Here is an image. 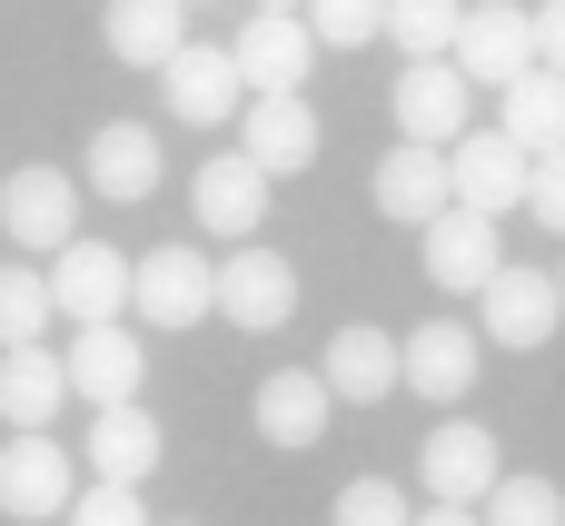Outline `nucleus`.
<instances>
[{
    "label": "nucleus",
    "mask_w": 565,
    "mask_h": 526,
    "mask_svg": "<svg viewBox=\"0 0 565 526\" xmlns=\"http://www.w3.org/2000/svg\"><path fill=\"white\" fill-rule=\"evenodd\" d=\"M79 457H89V477H99V487H139V477H159L169 438H159V418H149V408H99V418H89V438H79Z\"/></svg>",
    "instance_id": "15"
},
{
    "label": "nucleus",
    "mask_w": 565,
    "mask_h": 526,
    "mask_svg": "<svg viewBox=\"0 0 565 526\" xmlns=\"http://www.w3.org/2000/svg\"><path fill=\"white\" fill-rule=\"evenodd\" d=\"M397 388H417L427 408H457V398L477 388V328H457V318L407 328V338H397Z\"/></svg>",
    "instance_id": "13"
},
{
    "label": "nucleus",
    "mask_w": 565,
    "mask_h": 526,
    "mask_svg": "<svg viewBox=\"0 0 565 526\" xmlns=\"http://www.w3.org/2000/svg\"><path fill=\"white\" fill-rule=\"evenodd\" d=\"M60 378H70L79 408H139L149 348H139V328H79V338L60 348Z\"/></svg>",
    "instance_id": "10"
},
{
    "label": "nucleus",
    "mask_w": 565,
    "mask_h": 526,
    "mask_svg": "<svg viewBox=\"0 0 565 526\" xmlns=\"http://www.w3.org/2000/svg\"><path fill=\"white\" fill-rule=\"evenodd\" d=\"M536 70L565 80V0H536Z\"/></svg>",
    "instance_id": "33"
},
{
    "label": "nucleus",
    "mask_w": 565,
    "mask_h": 526,
    "mask_svg": "<svg viewBox=\"0 0 565 526\" xmlns=\"http://www.w3.org/2000/svg\"><path fill=\"white\" fill-rule=\"evenodd\" d=\"M526 209H536V219L565 239V149H546V159L526 169Z\"/></svg>",
    "instance_id": "32"
},
{
    "label": "nucleus",
    "mask_w": 565,
    "mask_h": 526,
    "mask_svg": "<svg viewBox=\"0 0 565 526\" xmlns=\"http://www.w3.org/2000/svg\"><path fill=\"white\" fill-rule=\"evenodd\" d=\"M477 526H565V487L556 477H497V497L477 507Z\"/></svg>",
    "instance_id": "27"
},
{
    "label": "nucleus",
    "mask_w": 565,
    "mask_h": 526,
    "mask_svg": "<svg viewBox=\"0 0 565 526\" xmlns=\"http://www.w3.org/2000/svg\"><path fill=\"white\" fill-rule=\"evenodd\" d=\"M79 179H89L99 199H149V189H159V129H149V119H109V129L89 139Z\"/></svg>",
    "instance_id": "21"
},
{
    "label": "nucleus",
    "mask_w": 565,
    "mask_h": 526,
    "mask_svg": "<svg viewBox=\"0 0 565 526\" xmlns=\"http://www.w3.org/2000/svg\"><path fill=\"white\" fill-rule=\"evenodd\" d=\"M526 149L507 139V129H467L457 149H447V189H457V209H477V219H507V209H526Z\"/></svg>",
    "instance_id": "8"
},
{
    "label": "nucleus",
    "mask_w": 565,
    "mask_h": 526,
    "mask_svg": "<svg viewBox=\"0 0 565 526\" xmlns=\"http://www.w3.org/2000/svg\"><path fill=\"white\" fill-rule=\"evenodd\" d=\"M228 60H238V90H248V99H278V90H298V80H308L318 40H308V20H298V10H248V20H238V40H228Z\"/></svg>",
    "instance_id": "6"
},
{
    "label": "nucleus",
    "mask_w": 565,
    "mask_h": 526,
    "mask_svg": "<svg viewBox=\"0 0 565 526\" xmlns=\"http://www.w3.org/2000/svg\"><path fill=\"white\" fill-rule=\"evenodd\" d=\"M377 209H387V219H407V229L447 219V209H457V189H447V149H417V139H397V149L377 159Z\"/></svg>",
    "instance_id": "19"
},
{
    "label": "nucleus",
    "mask_w": 565,
    "mask_h": 526,
    "mask_svg": "<svg viewBox=\"0 0 565 526\" xmlns=\"http://www.w3.org/2000/svg\"><path fill=\"white\" fill-rule=\"evenodd\" d=\"M298 20H308L318 50H367V40L387 30V0H308Z\"/></svg>",
    "instance_id": "29"
},
{
    "label": "nucleus",
    "mask_w": 565,
    "mask_h": 526,
    "mask_svg": "<svg viewBox=\"0 0 565 526\" xmlns=\"http://www.w3.org/2000/svg\"><path fill=\"white\" fill-rule=\"evenodd\" d=\"M417 526H477V507H417Z\"/></svg>",
    "instance_id": "34"
},
{
    "label": "nucleus",
    "mask_w": 565,
    "mask_h": 526,
    "mask_svg": "<svg viewBox=\"0 0 565 526\" xmlns=\"http://www.w3.org/2000/svg\"><path fill=\"white\" fill-rule=\"evenodd\" d=\"M497 477H507V457H497V438H487L477 418H437V428H427V448H417V487H427L437 507H487Z\"/></svg>",
    "instance_id": "4"
},
{
    "label": "nucleus",
    "mask_w": 565,
    "mask_h": 526,
    "mask_svg": "<svg viewBox=\"0 0 565 526\" xmlns=\"http://www.w3.org/2000/svg\"><path fill=\"white\" fill-rule=\"evenodd\" d=\"M209 278H218V288H209V308H218L228 328H248V338H268V328H288V318H298V269H288L278 249H228Z\"/></svg>",
    "instance_id": "3"
},
{
    "label": "nucleus",
    "mask_w": 565,
    "mask_h": 526,
    "mask_svg": "<svg viewBox=\"0 0 565 526\" xmlns=\"http://www.w3.org/2000/svg\"><path fill=\"white\" fill-rule=\"evenodd\" d=\"M328 418H338V398H328L318 368H278V378H258V438H268V448H318Z\"/></svg>",
    "instance_id": "20"
},
{
    "label": "nucleus",
    "mask_w": 565,
    "mask_h": 526,
    "mask_svg": "<svg viewBox=\"0 0 565 526\" xmlns=\"http://www.w3.org/2000/svg\"><path fill=\"white\" fill-rule=\"evenodd\" d=\"M189 209H199V229H209V239L248 249V239H258V219H268V169H258L248 149H209V159H199V179H189Z\"/></svg>",
    "instance_id": "5"
},
{
    "label": "nucleus",
    "mask_w": 565,
    "mask_h": 526,
    "mask_svg": "<svg viewBox=\"0 0 565 526\" xmlns=\"http://www.w3.org/2000/svg\"><path fill=\"white\" fill-rule=\"evenodd\" d=\"M40 278H50V318H70V328H119V308H129V259L109 239H70Z\"/></svg>",
    "instance_id": "2"
},
{
    "label": "nucleus",
    "mask_w": 565,
    "mask_h": 526,
    "mask_svg": "<svg viewBox=\"0 0 565 526\" xmlns=\"http://www.w3.org/2000/svg\"><path fill=\"white\" fill-rule=\"evenodd\" d=\"M60 398H70L60 348H0V418H10L20 438H40V428L60 418Z\"/></svg>",
    "instance_id": "24"
},
{
    "label": "nucleus",
    "mask_w": 565,
    "mask_h": 526,
    "mask_svg": "<svg viewBox=\"0 0 565 526\" xmlns=\"http://www.w3.org/2000/svg\"><path fill=\"white\" fill-rule=\"evenodd\" d=\"M556 318H565V298H556L546 269H497V278L477 288V328H487L497 348H546Z\"/></svg>",
    "instance_id": "14"
},
{
    "label": "nucleus",
    "mask_w": 565,
    "mask_h": 526,
    "mask_svg": "<svg viewBox=\"0 0 565 526\" xmlns=\"http://www.w3.org/2000/svg\"><path fill=\"white\" fill-rule=\"evenodd\" d=\"M328 526H417V507H407L397 477H348L338 507H328Z\"/></svg>",
    "instance_id": "30"
},
{
    "label": "nucleus",
    "mask_w": 565,
    "mask_h": 526,
    "mask_svg": "<svg viewBox=\"0 0 565 526\" xmlns=\"http://www.w3.org/2000/svg\"><path fill=\"white\" fill-rule=\"evenodd\" d=\"M40 328H50V278L0 269V348H40Z\"/></svg>",
    "instance_id": "28"
},
{
    "label": "nucleus",
    "mask_w": 565,
    "mask_h": 526,
    "mask_svg": "<svg viewBox=\"0 0 565 526\" xmlns=\"http://www.w3.org/2000/svg\"><path fill=\"white\" fill-rule=\"evenodd\" d=\"M318 378H328V398L377 408V398L397 388V328H338L328 358H318Z\"/></svg>",
    "instance_id": "22"
},
{
    "label": "nucleus",
    "mask_w": 565,
    "mask_h": 526,
    "mask_svg": "<svg viewBox=\"0 0 565 526\" xmlns=\"http://www.w3.org/2000/svg\"><path fill=\"white\" fill-rule=\"evenodd\" d=\"M159 90H169V119H189V129L238 119V60H228V50H209V40H189V50L159 70Z\"/></svg>",
    "instance_id": "16"
},
{
    "label": "nucleus",
    "mask_w": 565,
    "mask_h": 526,
    "mask_svg": "<svg viewBox=\"0 0 565 526\" xmlns=\"http://www.w3.org/2000/svg\"><path fill=\"white\" fill-rule=\"evenodd\" d=\"M209 259L199 249H149V259H129V308L149 318V328H199L209 318Z\"/></svg>",
    "instance_id": "12"
},
{
    "label": "nucleus",
    "mask_w": 565,
    "mask_h": 526,
    "mask_svg": "<svg viewBox=\"0 0 565 526\" xmlns=\"http://www.w3.org/2000/svg\"><path fill=\"white\" fill-rule=\"evenodd\" d=\"M70 526H149V507H139V487H79Z\"/></svg>",
    "instance_id": "31"
},
{
    "label": "nucleus",
    "mask_w": 565,
    "mask_h": 526,
    "mask_svg": "<svg viewBox=\"0 0 565 526\" xmlns=\"http://www.w3.org/2000/svg\"><path fill=\"white\" fill-rule=\"evenodd\" d=\"M99 30H109V50H119L129 70H169V60L189 50V0H109Z\"/></svg>",
    "instance_id": "23"
},
{
    "label": "nucleus",
    "mask_w": 565,
    "mask_h": 526,
    "mask_svg": "<svg viewBox=\"0 0 565 526\" xmlns=\"http://www.w3.org/2000/svg\"><path fill=\"white\" fill-rule=\"evenodd\" d=\"M497 269H507V249H497V219H477V209H447V219H427V278H437V288L477 298Z\"/></svg>",
    "instance_id": "18"
},
{
    "label": "nucleus",
    "mask_w": 565,
    "mask_h": 526,
    "mask_svg": "<svg viewBox=\"0 0 565 526\" xmlns=\"http://www.w3.org/2000/svg\"><path fill=\"white\" fill-rule=\"evenodd\" d=\"M238 149H248L268 179H288V169H308V159H318V109H308L298 90L248 99V109H238Z\"/></svg>",
    "instance_id": "17"
},
{
    "label": "nucleus",
    "mask_w": 565,
    "mask_h": 526,
    "mask_svg": "<svg viewBox=\"0 0 565 526\" xmlns=\"http://www.w3.org/2000/svg\"><path fill=\"white\" fill-rule=\"evenodd\" d=\"M70 497H79V467H70V448L50 428L0 448V517L40 526V517H70Z\"/></svg>",
    "instance_id": "11"
},
{
    "label": "nucleus",
    "mask_w": 565,
    "mask_h": 526,
    "mask_svg": "<svg viewBox=\"0 0 565 526\" xmlns=\"http://www.w3.org/2000/svg\"><path fill=\"white\" fill-rule=\"evenodd\" d=\"M457 80L467 90H516L526 70H536V10H516V0H477L467 20H457Z\"/></svg>",
    "instance_id": "1"
},
{
    "label": "nucleus",
    "mask_w": 565,
    "mask_h": 526,
    "mask_svg": "<svg viewBox=\"0 0 565 526\" xmlns=\"http://www.w3.org/2000/svg\"><path fill=\"white\" fill-rule=\"evenodd\" d=\"M258 10H308V0H258Z\"/></svg>",
    "instance_id": "35"
},
{
    "label": "nucleus",
    "mask_w": 565,
    "mask_h": 526,
    "mask_svg": "<svg viewBox=\"0 0 565 526\" xmlns=\"http://www.w3.org/2000/svg\"><path fill=\"white\" fill-rule=\"evenodd\" d=\"M457 20H467V0H387V30L377 40H397L407 60H447L457 50Z\"/></svg>",
    "instance_id": "26"
},
{
    "label": "nucleus",
    "mask_w": 565,
    "mask_h": 526,
    "mask_svg": "<svg viewBox=\"0 0 565 526\" xmlns=\"http://www.w3.org/2000/svg\"><path fill=\"white\" fill-rule=\"evenodd\" d=\"M0 229H10V249H70L79 239V179L70 169H10L0 179Z\"/></svg>",
    "instance_id": "9"
},
{
    "label": "nucleus",
    "mask_w": 565,
    "mask_h": 526,
    "mask_svg": "<svg viewBox=\"0 0 565 526\" xmlns=\"http://www.w3.org/2000/svg\"><path fill=\"white\" fill-rule=\"evenodd\" d=\"M556 298H565V269H556Z\"/></svg>",
    "instance_id": "36"
},
{
    "label": "nucleus",
    "mask_w": 565,
    "mask_h": 526,
    "mask_svg": "<svg viewBox=\"0 0 565 526\" xmlns=\"http://www.w3.org/2000/svg\"><path fill=\"white\" fill-rule=\"evenodd\" d=\"M497 129H507L526 159L565 149V80H556V70H526L516 90H497Z\"/></svg>",
    "instance_id": "25"
},
{
    "label": "nucleus",
    "mask_w": 565,
    "mask_h": 526,
    "mask_svg": "<svg viewBox=\"0 0 565 526\" xmlns=\"http://www.w3.org/2000/svg\"><path fill=\"white\" fill-rule=\"evenodd\" d=\"M387 99H397V139H417V149H457L467 109H477V90L457 80V60H407Z\"/></svg>",
    "instance_id": "7"
}]
</instances>
